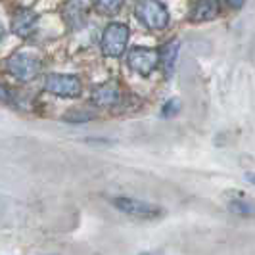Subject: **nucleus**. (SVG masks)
Wrapping results in <instances>:
<instances>
[{
  "label": "nucleus",
  "instance_id": "nucleus-6",
  "mask_svg": "<svg viewBox=\"0 0 255 255\" xmlns=\"http://www.w3.org/2000/svg\"><path fill=\"white\" fill-rule=\"evenodd\" d=\"M128 69H132L136 75L148 77L159 65V58H157V50L155 48H146V46H134L128 50L127 56Z\"/></svg>",
  "mask_w": 255,
  "mask_h": 255
},
{
  "label": "nucleus",
  "instance_id": "nucleus-2",
  "mask_svg": "<svg viewBox=\"0 0 255 255\" xmlns=\"http://www.w3.org/2000/svg\"><path fill=\"white\" fill-rule=\"evenodd\" d=\"M134 13L142 25L152 31H163L169 25L167 6L159 0H138L134 6Z\"/></svg>",
  "mask_w": 255,
  "mask_h": 255
},
{
  "label": "nucleus",
  "instance_id": "nucleus-5",
  "mask_svg": "<svg viewBox=\"0 0 255 255\" xmlns=\"http://www.w3.org/2000/svg\"><path fill=\"white\" fill-rule=\"evenodd\" d=\"M112 204L125 215H130V217L136 219H157L163 215V209L159 205H153L150 202H142V200H136V198H128V196H119V198H114Z\"/></svg>",
  "mask_w": 255,
  "mask_h": 255
},
{
  "label": "nucleus",
  "instance_id": "nucleus-16",
  "mask_svg": "<svg viewBox=\"0 0 255 255\" xmlns=\"http://www.w3.org/2000/svg\"><path fill=\"white\" fill-rule=\"evenodd\" d=\"M246 179L250 180L252 184H255V173H246Z\"/></svg>",
  "mask_w": 255,
  "mask_h": 255
},
{
  "label": "nucleus",
  "instance_id": "nucleus-13",
  "mask_svg": "<svg viewBox=\"0 0 255 255\" xmlns=\"http://www.w3.org/2000/svg\"><path fill=\"white\" fill-rule=\"evenodd\" d=\"M125 0H94V8L96 12L104 13V15H115L123 8Z\"/></svg>",
  "mask_w": 255,
  "mask_h": 255
},
{
  "label": "nucleus",
  "instance_id": "nucleus-11",
  "mask_svg": "<svg viewBox=\"0 0 255 255\" xmlns=\"http://www.w3.org/2000/svg\"><path fill=\"white\" fill-rule=\"evenodd\" d=\"M64 17L71 29H81L87 21V8L81 0H71L64 10Z\"/></svg>",
  "mask_w": 255,
  "mask_h": 255
},
{
  "label": "nucleus",
  "instance_id": "nucleus-17",
  "mask_svg": "<svg viewBox=\"0 0 255 255\" xmlns=\"http://www.w3.org/2000/svg\"><path fill=\"white\" fill-rule=\"evenodd\" d=\"M2 38H4V25L0 23V40H2Z\"/></svg>",
  "mask_w": 255,
  "mask_h": 255
},
{
  "label": "nucleus",
  "instance_id": "nucleus-15",
  "mask_svg": "<svg viewBox=\"0 0 255 255\" xmlns=\"http://www.w3.org/2000/svg\"><path fill=\"white\" fill-rule=\"evenodd\" d=\"M227 2V6L232 8V10H242L244 4H246V0H225Z\"/></svg>",
  "mask_w": 255,
  "mask_h": 255
},
{
  "label": "nucleus",
  "instance_id": "nucleus-9",
  "mask_svg": "<svg viewBox=\"0 0 255 255\" xmlns=\"http://www.w3.org/2000/svg\"><path fill=\"white\" fill-rule=\"evenodd\" d=\"M221 13V4L219 0H196L190 10V21L194 23H204L211 21Z\"/></svg>",
  "mask_w": 255,
  "mask_h": 255
},
{
  "label": "nucleus",
  "instance_id": "nucleus-10",
  "mask_svg": "<svg viewBox=\"0 0 255 255\" xmlns=\"http://www.w3.org/2000/svg\"><path fill=\"white\" fill-rule=\"evenodd\" d=\"M90 100L94 106H100V108H112L115 104H119L121 100V94L119 89L114 85H102V87H96L90 94Z\"/></svg>",
  "mask_w": 255,
  "mask_h": 255
},
{
  "label": "nucleus",
  "instance_id": "nucleus-8",
  "mask_svg": "<svg viewBox=\"0 0 255 255\" xmlns=\"http://www.w3.org/2000/svg\"><path fill=\"white\" fill-rule=\"evenodd\" d=\"M179 48L180 42L177 38H171L167 40L165 44L157 50V58H159V65L163 69L165 77H171L175 73V67H177V58H179Z\"/></svg>",
  "mask_w": 255,
  "mask_h": 255
},
{
  "label": "nucleus",
  "instance_id": "nucleus-7",
  "mask_svg": "<svg viewBox=\"0 0 255 255\" xmlns=\"http://www.w3.org/2000/svg\"><path fill=\"white\" fill-rule=\"evenodd\" d=\"M37 25H38V15L33 10H19L12 19L13 33L21 38L31 37L37 31Z\"/></svg>",
  "mask_w": 255,
  "mask_h": 255
},
{
  "label": "nucleus",
  "instance_id": "nucleus-12",
  "mask_svg": "<svg viewBox=\"0 0 255 255\" xmlns=\"http://www.w3.org/2000/svg\"><path fill=\"white\" fill-rule=\"evenodd\" d=\"M229 209L236 215H244V217H252L255 215V204H252L250 200L244 198L242 192H238L236 198L229 200Z\"/></svg>",
  "mask_w": 255,
  "mask_h": 255
},
{
  "label": "nucleus",
  "instance_id": "nucleus-1",
  "mask_svg": "<svg viewBox=\"0 0 255 255\" xmlns=\"http://www.w3.org/2000/svg\"><path fill=\"white\" fill-rule=\"evenodd\" d=\"M6 69L13 79H17L21 83H29V81H35L40 75L42 64H40V58L37 54L29 50H19L8 58Z\"/></svg>",
  "mask_w": 255,
  "mask_h": 255
},
{
  "label": "nucleus",
  "instance_id": "nucleus-4",
  "mask_svg": "<svg viewBox=\"0 0 255 255\" xmlns=\"http://www.w3.org/2000/svg\"><path fill=\"white\" fill-rule=\"evenodd\" d=\"M44 90L58 98H77L83 92V83L77 75L48 73L44 79Z\"/></svg>",
  "mask_w": 255,
  "mask_h": 255
},
{
  "label": "nucleus",
  "instance_id": "nucleus-3",
  "mask_svg": "<svg viewBox=\"0 0 255 255\" xmlns=\"http://www.w3.org/2000/svg\"><path fill=\"white\" fill-rule=\"evenodd\" d=\"M130 29L121 21L108 23L102 33V52L106 58H121L127 50Z\"/></svg>",
  "mask_w": 255,
  "mask_h": 255
},
{
  "label": "nucleus",
  "instance_id": "nucleus-14",
  "mask_svg": "<svg viewBox=\"0 0 255 255\" xmlns=\"http://www.w3.org/2000/svg\"><path fill=\"white\" fill-rule=\"evenodd\" d=\"M180 112V100L179 98H169L165 104H163V108H161V117H173V115H177Z\"/></svg>",
  "mask_w": 255,
  "mask_h": 255
}]
</instances>
